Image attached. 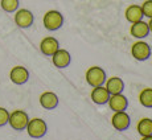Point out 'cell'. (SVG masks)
Returning <instances> with one entry per match:
<instances>
[{
    "mask_svg": "<svg viewBox=\"0 0 152 140\" xmlns=\"http://www.w3.org/2000/svg\"><path fill=\"white\" fill-rule=\"evenodd\" d=\"M110 99V93L107 91V89L104 86H97L93 87L91 90V101L94 102L98 106H102V104H107Z\"/></svg>",
    "mask_w": 152,
    "mask_h": 140,
    "instance_id": "cell-13",
    "label": "cell"
},
{
    "mask_svg": "<svg viewBox=\"0 0 152 140\" xmlns=\"http://www.w3.org/2000/svg\"><path fill=\"white\" fill-rule=\"evenodd\" d=\"M8 119H10V112L7 109L4 107H0V127L8 124Z\"/></svg>",
    "mask_w": 152,
    "mask_h": 140,
    "instance_id": "cell-21",
    "label": "cell"
},
{
    "mask_svg": "<svg viewBox=\"0 0 152 140\" xmlns=\"http://www.w3.org/2000/svg\"><path fill=\"white\" fill-rule=\"evenodd\" d=\"M40 104H41L42 109L45 110H54L57 109L58 103H60V99H58L57 94L53 91H45L40 95Z\"/></svg>",
    "mask_w": 152,
    "mask_h": 140,
    "instance_id": "cell-12",
    "label": "cell"
},
{
    "mask_svg": "<svg viewBox=\"0 0 152 140\" xmlns=\"http://www.w3.org/2000/svg\"><path fill=\"white\" fill-rule=\"evenodd\" d=\"M85 78H86V82L89 86L97 87V86H103L107 79V75L106 71L101 66H91V68L86 70Z\"/></svg>",
    "mask_w": 152,
    "mask_h": 140,
    "instance_id": "cell-1",
    "label": "cell"
},
{
    "mask_svg": "<svg viewBox=\"0 0 152 140\" xmlns=\"http://www.w3.org/2000/svg\"><path fill=\"white\" fill-rule=\"evenodd\" d=\"M151 56H152V54H151Z\"/></svg>",
    "mask_w": 152,
    "mask_h": 140,
    "instance_id": "cell-24",
    "label": "cell"
},
{
    "mask_svg": "<svg viewBox=\"0 0 152 140\" xmlns=\"http://www.w3.org/2000/svg\"><path fill=\"white\" fill-rule=\"evenodd\" d=\"M139 103L145 109H152V89L147 87L139 93Z\"/></svg>",
    "mask_w": 152,
    "mask_h": 140,
    "instance_id": "cell-18",
    "label": "cell"
},
{
    "mask_svg": "<svg viewBox=\"0 0 152 140\" xmlns=\"http://www.w3.org/2000/svg\"><path fill=\"white\" fill-rule=\"evenodd\" d=\"M103 86L107 89V91L110 93V95L121 94V93H123V90H124V82H123V79L119 77L107 78Z\"/></svg>",
    "mask_w": 152,
    "mask_h": 140,
    "instance_id": "cell-16",
    "label": "cell"
},
{
    "mask_svg": "<svg viewBox=\"0 0 152 140\" xmlns=\"http://www.w3.org/2000/svg\"><path fill=\"white\" fill-rule=\"evenodd\" d=\"M111 124L119 132H123V131H127L131 126V118L126 111H118L114 112L113 116H111Z\"/></svg>",
    "mask_w": 152,
    "mask_h": 140,
    "instance_id": "cell-6",
    "label": "cell"
},
{
    "mask_svg": "<svg viewBox=\"0 0 152 140\" xmlns=\"http://www.w3.org/2000/svg\"><path fill=\"white\" fill-rule=\"evenodd\" d=\"M10 79L12 81L15 85H24L28 82L29 79V71L24 66H15L10 71Z\"/></svg>",
    "mask_w": 152,
    "mask_h": 140,
    "instance_id": "cell-10",
    "label": "cell"
},
{
    "mask_svg": "<svg viewBox=\"0 0 152 140\" xmlns=\"http://www.w3.org/2000/svg\"><path fill=\"white\" fill-rule=\"evenodd\" d=\"M33 21H34V16L29 9L21 8V9H17L15 12V23H16V25L19 28L27 29L29 27H32Z\"/></svg>",
    "mask_w": 152,
    "mask_h": 140,
    "instance_id": "cell-7",
    "label": "cell"
},
{
    "mask_svg": "<svg viewBox=\"0 0 152 140\" xmlns=\"http://www.w3.org/2000/svg\"><path fill=\"white\" fill-rule=\"evenodd\" d=\"M151 54H152V50H151L150 44L142 41V40L136 41L135 44H132V46H131V56H132L134 60H136V61H140V62L147 61L148 58L151 57Z\"/></svg>",
    "mask_w": 152,
    "mask_h": 140,
    "instance_id": "cell-5",
    "label": "cell"
},
{
    "mask_svg": "<svg viewBox=\"0 0 152 140\" xmlns=\"http://www.w3.org/2000/svg\"><path fill=\"white\" fill-rule=\"evenodd\" d=\"M20 1L19 0H0V7L3 8V11L8 13H13L19 9Z\"/></svg>",
    "mask_w": 152,
    "mask_h": 140,
    "instance_id": "cell-19",
    "label": "cell"
},
{
    "mask_svg": "<svg viewBox=\"0 0 152 140\" xmlns=\"http://www.w3.org/2000/svg\"><path fill=\"white\" fill-rule=\"evenodd\" d=\"M52 62L56 68L58 69H65L68 68L72 62V56L66 49H58L57 52L52 56Z\"/></svg>",
    "mask_w": 152,
    "mask_h": 140,
    "instance_id": "cell-11",
    "label": "cell"
},
{
    "mask_svg": "<svg viewBox=\"0 0 152 140\" xmlns=\"http://www.w3.org/2000/svg\"><path fill=\"white\" fill-rule=\"evenodd\" d=\"M29 116L28 114L23 110H15L13 112L10 114L8 124L13 128L15 131H24L28 126Z\"/></svg>",
    "mask_w": 152,
    "mask_h": 140,
    "instance_id": "cell-4",
    "label": "cell"
},
{
    "mask_svg": "<svg viewBox=\"0 0 152 140\" xmlns=\"http://www.w3.org/2000/svg\"><path fill=\"white\" fill-rule=\"evenodd\" d=\"M136 131L140 136H151L152 135V119L143 118L136 124Z\"/></svg>",
    "mask_w": 152,
    "mask_h": 140,
    "instance_id": "cell-17",
    "label": "cell"
},
{
    "mask_svg": "<svg viewBox=\"0 0 152 140\" xmlns=\"http://www.w3.org/2000/svg\"><path fill=\"white\" fill-rule=\"evenodd\" d=\"M140 7H142L143 15H144L145 17H148V19H151L152 17V0H145Z\"/></svg>",
    "mask_w": 152,
    "mask_h": 140,
    "instance_id": "cell-20",
    "label": "cell"
},
{
    "mask_svg": "<svg viewBox=\"0 0 152 140\" xmlns=\"http://www.w3.org/2000/svg\"><path fill=\"white\" fill-rule=\"evenodd\" d=\"M124 16H126V20L131 24L134 23H138L140 20H143L144 15H143V11H142V7L138 4H131L126 8L124 11Z\"/></svg>",
    "mask_w": 152,
    "mask_h": 140,
    "instance_id": "cell-15",
    "label": "cell"
},
{
    "mask_svg": "<svg viewBox=\"0 0 152 140\" xmlns=\"http://www.w3.org/2000/svg\"><path fill=\"white\" fill-rule=\"evenodd\" d=\"M58 49H60V42H58L57 39H54L52 36L45 37L40 42V50H41V53L44 56L52 57Z\"/></svg>",
    "mask_w": 152,
    "mask_h": 140,
    "instance_id": "cell-9",
    "label": "cell"
},
{
    "mask_svg": "<svg viewBox=\"0 0 152 140\" xmlns=\"http://www.w3.org/2000/svg\"><path fill=\"white\" fill-rule=\"evenodd\" d=\"M25 130H27L28 135L31 138L41 139L48 132V126H46L45 120H42L41 118H33V119H29L28 126Z\"/></svg>",
    "mask_w": 152,
    "mask_h": 140,
    "instance_id": "cell-3",
    "label": "cell"
},
{
    "mask_svg": "<svg viewBox=\"0 0 152 140\" xmlns=\"http://www.w3.org/2000/svg\"><path fill=\"white\" fill-rule=\"evenodd\" d=\"M42 24L45 29L50 32L58 31L61 27L64 25V16L60 11H56V9H50L48 11L45 15H44V19H42Z\"/></svg>",
    "mask_w": 152,
    "mask_h": 140,
    "instance_id": "cell-2",
    "label": "cell"
},
{
    "mask_svg": "<svg viewBox=\"0 0 152 140\" xmlns=\"http://www.w3.org/2000/svg\"><path fill=\"white\" fill-rule=\"evenodd\" d=\"M130 33L132 37L138 40H143L150 34V29H148V24L143 20H140L138 23H134L131 24V28H130Z\"/></svg>",
    "mask_w": 152,
    "mask_h": 140,
    "instance_id": "cell-14",
    "label": "cell"
},
{
    "mask_svg": "<svg viewBox=\"0 0 152 140\" xmlns=\"http://www.w3.org/2000/svg\"><path fill=\"white\" fill-rule=\"evenodd\" d=\"M140 140H152V135L151 136H142Z\"/></svg>",
    "mask_w": 152,
    "mask_h": 140,
    "instance_id": "cell-23",
    "label": "cell"
},
{
    "mask_svg": "<svg viewBox=\"0 0 152 140\" xmlns=\"http://www.w3.org/2000/svg\"><path fill=\"white\" fill-rule=\"evenodd\" d=\"M147 24H148V29H150V33H152V17L150 19V21H148Z\"/></svg>",
    "mask_w": 152,
    "mask_h": 140,
    "instance_id": "cell-22",
    "label": "cell"
},
{
    "mask_svg": "<svg viewBox=\"0 0 152 140\" xmlns=\"http://www.w3.org/2000/svg\"><path fill=\"white\" fill-rule=\"evenodd\" d=\"M107 104H109L110 110H113L114 112L126 111L128 107V99L126 95H123V93H121V94H113V95H110Z\"/></svg>",
    "mask_w": 152,
    "mask_h": 140,
    "instance_id": "cell-8",
    "label": "cell"
}]
</instances>
